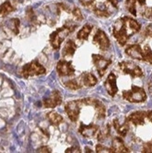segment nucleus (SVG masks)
I'll return each instance as SVG.
<instances>
[{
	"mask_svg": "<svg viewBox=\"0 0 152 153\" xmlns=\"http://www.w3.org/2000/svg\"><path fill=\"white\" fill-rule=\"evenodd\" d=\"M45 73H46V69L37 61H33L30 63H27L22 68V75L25 78H29L30 76H35V75H41L44 74Z\"/></svg>",
	"mask_w": 152,
	"mask_h": 153,
	"instance_id": "obj_5",
	"label": "nucleus"
},
{
	"mask_svg": "<svg viewBox=\"0 0 152 153\" xmlns=\"http://www.w3.org/2000/svg\"><path fill=\"white\" fill-rule=\"evenodd\" d=\"M123 98L129 103H143L147 100V94L142 87L132 85L130 90L123 92Z\"/></svg>",
	"mask_w": 152,
	"mask_h": 153,
	"instance_id": "obj_3",
	"label": "nucleus"
},
{
	"mask_svg": "<svg viewBox=\"0 0 152 153\" xmlns=\"http://www.w3.org/2000/svg\"><path fill=\"white\" fill-rule=\"evenodd\" d=\"M144 36L145 37H148V38H152V24L148 25L146 30L144 31Z\"/></svg>",
	"mask_w": 152,
	"mask_h": 153,
	"instance_id": "obj_32",
	"label": "nucleus"
},
{
	"mask_svg": "<svg viewBox=\"0 0 152 153\" xmlns=\"http://www.w3.org/2000/svg\"><path fill=\"white\" fill-rule=\"evenodd\" d=\"M73 15L74 16V18H75L77 20H82V19H84V16H82V14L81 10H80L78 7L73 8Z\"/></svg>",
	"mask_w": 152,
	"mask_h": 153,
	"instance_id": "obj_30",
	"label": "nucleus"
},
{
	"mask_svg": "<svg viewBox=\"0 0 152 153\" xmlns=\"http://www.w3.org/2000/svg\"><path fill=\"white\" fill-rule=\"evenodd\" d=\"M62 102V96L61 93L55 90L51 93V94L43 101V105L47 108H54L60 105Z\"/></svg>",
	"mask_w": 152,
	"mask_h": 153,
	"instance_id": "obj_13",
	"label": "nucleus"
},
{
	"mask_svg": "<svg viewBox=\"0 0 152 153\" xmlns=\"http://www.w3.org/2000/svg\"><path fill=\"white\" fill-rule=\"evenodd\" d=\"M143 16L148 19H152V7H146L144 10H143Z\"/></svg>",
	"mask_w": 152,
	"mask_h": 153,
	"instance_id": "obj_31",
	"label": "nucleus"
},
{
	"mask_svg": "<svg viewBox=\"0 0 152 153\" xmlns=\"http://www.w3.org/2000/svg\"><path fill=\"white\" fill-rule=\"evenodd\" d=\"M80 1L84 6H91L94 2V0H80Z\"/></svg>",
	"mask_w": 152,
	"mask_h": 153,
	"instance_id": "obj_35",
	"label": "nucleus"
},
{
	"mask_svg": "<svg viewBox=\"0 0 152 153\" xmlns=\"http://www.w3.org/2000/svg\"><path fill=\"white\" fill-rule=\"evenodd\" d=\"M79 80L82 85L86 87H93L97 83V79L91 73H84L79 77Z\"/></svg>",
	"mask_w": 152,
	"mask_h": 153,
	"instance_id": "obj_16",
	"label": "nucleus"
},
{
	"mask_svg": "<svg viewBox=\"0 0 152 153\" xmlns=\"http://www.w3.org/2000/svg\"><path fill=\"white\" fill-rule=\"evenodd\" d=\"M93 30V26L90 24H85L77 33V39L80 40H86Z\"/></svg>",
	"mask_w": 152,
	"mask_h": 153,
	"instance_id": "obj_20",
	"label": "nucleus"
},
{
	"mask_svg": "<svg viewBox=\"0 0 152 153\" xmlns=\"http://www.w3.org/2000/svg\"><path fill=\"white\" fill-rule=\"evenodd\" d=\"M85 104L82 102V99L70 101L65 105V112L72 122H76L78 120L81 108Z\"/></svg>",
	"mask_w": 152,
	"mask_h": 153,
	"instance_id": "obj_4",
	"label": "nucleus"
},
{
	"mask_svg": "<svg viewBox=\"0 0 152 153\" xmlns=\"http://www.w3.org/2000/svg\"><path fill=\"white\" fill-rule=\"evenodd\" d=\"M140 27V24L136 20L128 17H124L122 19H118L114 23L112 33L116 39L118 44L120 46H125L128 42V39L135 33L139 32Z\"/></svg>",
	"mask_w": 152,
	"mask_h": 153,
	"instance_id": "obj_1",
	"label": "nucleus"
},
{
	"mask_svg": "<svg viewBox=\"0 0 152 153\" xmlns=\"http://www.w3.org/2000/svg\"><path fill=\"white\" fill-rule=\"evenodd\" d=\"M65 152H70V153H72V152H78L79 153V152H82V151H81V149L78 147H72V148L67 149Z\"/></svg>",
	"mask_w": 152,
	"mask_h": 153,
	"instance_id": "obj_33",
	"label": "nucleus"
},
{
	"mask_svg": "<svg viewBox=\"0 0 152 153\" xmlns=\"http://www.w3.org/2000/svg\"><path fill=\"white\" fill-rule=\"evenodd\" d=\"M82 102H84L85 105H91L94 107L96 115H97V117L99 119H103L105 117L106 108H105V105L100 100L95 99V98H85V99H82Z\"/></svg>",
	"mask_w": 152,
	"mask_h": 153,
	"instance_id": "obj_8",
	"label": "nucleus"
},
{
	"mask_svg": "<svg viewBox=\"0 0 152 153\" xmlns=\"http://www.w3.org/2000/svg\"><path fill=\"white\" fill-rule=\"evenodd\" d=\"M13 10H14V7H12V5L8 1H7L3 5H1V7H0V15L7 16V14H9Z\"/></svg>",
	"mask_w": 152,
	"mask_h": 153,
	"instance_id": "obj_26",
	"label": "nucleus"
},
{
	"mask_svg": "<svg viewBox=\"0 0 152 153\" xmlns=\"http://www.w3.org/2000/svg\"><path fill=\"white\" fill-rule=\"evenodd\" d=\"M111 149L113 152H129L128 148L125 145V142L120 137H115L113 138Z\"/></svg>",
	"mask_w": 152,
	"mask_h": 153,
	"instance_id": "obj_19",
	"label": "nucleus"
},
{
	"mask_svg": "<svg viewBox=\"0 0 152 153\" xmlns=\"http://www.w3.org/2000/svg\"><path fill=\"white\" fill-rule=\"evenodd\" d=\"M75 27L76 26L74 24H73L72 22H69V23H66L63 27L58 29L56 31L52 32L50 37V41L52 48L54 50L60 49L62 42L69 34L72 33L75 30Z\"/></svg>",
	"mask_w": 152,
	"mask_h": 153,
	"instance_id": "obj_2",
	"label": "nucleus"
},
{
	"mask_svg": "<svg viewBox=\"0 0 152 153\" xmlns=\"http://www.w3.org/2000/svg\"><path fill=\"white\" fill-rule=\"evenodd\" d=\"M96 152H113L112 149L111 148H108V147H105L102 144H98L96 146Z\"/></svg>",
	"mask_w": 152,
	"mask_h": 153,
	"instance_id": "obj_29",
	"label": "nucleus"
},
{
	"mask_svg": "<svg viewBox=\"0 0 152 153\" xmlns=\"http://www.w3.org/2000/svg\"><path fill=\"white\" fill-rule=\"evenodd\" d=\"M76 49H77V46L75 44V42L72 39H69L66 41V43L62 49V54L64 58H72L75 51H76Z\"/></svg>",
	"mask_w": 152,
	"mask_h": 153,
	"instance_id": "obj_17",
	"label": "nucleus"
},
{
	"mask_svg": "<svg viewBox=\"0 0 152 153\" xmlns=\"http://www.w3.org/2000/svg\"><path fill=\"white\" fill-rule=\"evenodd\" d=\"M136 0H126V7L133 16H136Z\"/></svg>",
	"mask_w": 152,
	"mask_h": 153,
	"instance_id": "obj_27",
	"label": "nucleus"
},
{
	"mask_svg": "<svg viewBox=\"0 0 152 153\" xmlns=\"http://www.w3.org/2000/svg\"><path fill=\"white\" fill-rule=\"evenodd\" d=\"M65 86L71 90H78L80 89L82 85V83L80 82V80H76V79H72V80H69L68 82H66L65 83Z\"/></svg>",
	"mask_w": 152,
	"mask_h": 153,
	"instance_id": "obj_25",
	"label": "nucleus"
},
{
	"mask_svg": "<svg viewBox=\"0 0 152 153\" xmlns=\"http://www.w3.org/2000/svg\"><path fill=\"white\" fill-rule=\"evenodd\" d=\"M56 70L60 76H72L75 73V70L73 66L72 65V62L67 61H60L57 63Z\"/></svg>",
	"mask_w": 152,
	"mask_h": 153,
	"instance_id": "obj_11",
	"label": "nucleus"
},
{
	"mask_svg": "<svg viewBox=\"0 0 152 153\" xmlns=\"http://www.w3.org/2000/svg\"><path fill=\"white\" fill-rule=\"evenodd\" d=\"M93 43L96 46H98L100 48V50H102V51H105V50L109 49V47H110V40L108 39V37L101 30H98L96 31V33L93 36Z\"/></svg>",
	"mask_w": 152,
	"mask_h": 153,
	"instance_id": "obj_10",
	"label": "nucleus"
},
{
	"mask_svg": "<svg viewBox=\"0 0 152 153\" xmlns=\"http://www.w3.org/2000/svg\"><path fill=\"white\" fill-rule=\"evenodd\" d=\"M119 69L123 74H129L132 78L135 77H142L144 75L142 70L139 66H137L132 62H121L118 64Z\"/></svg>",
	"mask_w": 152,
	"mask_h": 153,
	"instance_id": "obj_6",
	"label": "nucleus"
},
{
	"mask_svg": "<svg viewBox=\"0 0 152 153\" xmlns=\"http://www.w3.org/2000/svg\"><path fill=\"white\" fill-rule=\"evenodd\" d=\"M92 59H93V65L95 66L96 70H97L100 76L104 75L107 67L112 62L111 60L106 59V58L103 57L102 55H99V54H93L92 55Z\"/></svg>",
	"mask_w": 152,
	"mask_h": 153,
	"instance_id": "obj_9",
	"label": "nucleus"
},
{
	"mask_svg": "<svg viewBox=\"0 0 152 153\" xmlns=\"http://www.w3.org/2000/svg\"><path fill=\"white\" fill-rule=\"evenodd\" d=\"M39 152H50V149L48 147H42L39 149Z\"/></svg>",
	"mask_w": 152,
	"mask_h": 153,
	"instance_id": "obj_37",
	"label": "nucleus"
},
{
	"mask_svg": "<svg viewBox=\"0 0 152 153\" xmlns=\"http://www.w3.org/2000/svg\"><path fill=\"white\" fill-rule=\"evenodd\" d=\"M106 1L110 4V5H111L113 7H115V8H117L118 7V1H117V0H106Z\"/></svg>",
	"mask_w": 152,
	"mask_h": 153,
	"instance_id": "obj_34",
	"label": "nucleus"
},
{
	"mask_svg": "<svg viewBox=\"0 0 152 153\" xmlns=\"http://www.w3.org/2000/svg\"><path fill=\"white\" fill-rule=\"evenodd\" d=\"M147 117H148V120L152 124V110L147 111Z\"/></svg>",
	"mask_w": 152,
	"mask_h": 153,
	"instance_id": "obj_36",
	"label": "nucleus"
},
{
	"mask_svg": "<svg viewBox=\"0 0 152 153\" xmlns=\"http://www.w3.org/2000/svg\"><path fill=\"white\" fill-rule=\"evenodd\" d=\"M136 2H139L140 6H145L147 0H136Z\"/></svg>",
	"mask_w": 152,
	"mask_h": 153,
	"instance_id": "obj_38",
	"label": "nucleus"
},
{
	"mask_svg": "<svg viewBox=\"0 0 152 153\" xmlns=\"http://www.w3.org/2000/svg\"><path fill=\"white\" fill-rule=\"evenodd\" d=\"M99 131V127L95 124H89V125H84L81 124L79 128V132L82 136L85 137H93L97 135Z\"/></svg>",
	"mask_w": 152,
	"mask_h": 153,
	"instance_id": "obj_14",
	"label": "nucleus"
},
{
	"mask_svg": "<svg viewBox=\"0 0 152 153\" xmlns=\"http://www.w3.org/2000/svg\"><path fill=\"white\" fill-rule=\"evenodd\" d=\"M143 49V62H147L152 64V50L148 45H145L142 47Z\"/></svg>",
	"mask_w": 152,
	"mask_h": 153,
	"instance_id": "obj_24",
	"label": "nucleus"
},
{
	"mask_svg": "<svg viewBox=\"0 0 152 153\" xmlns=\"http://www.w3.org/2000/svg\"><path fill=\"white\" fill-rule=\"evenodd\" d=\"M93 10L96 16L103 18H108L112 14V12H110V10L105 6H95L93 7Z\"/></svg>",
	"mask_w": 152,
	"mask_h": 153,
	"instance_id": "obj_21",
	"label": "nucleus"
},
{
	"mask_svg": "<svg viewBox=\"0 0 152 153\" xmlns=\"http://www.w3.org/2000/svg\"><path fill=\"white\" fill-rule=\"evenodd\" d=\"M125 52L128 55L129 57H131L135 60L143 61V49L139 44L129 45L126 49Z\"/></svg>",
	"mask_w": 152,
	"mask_h": 153,
	"instance_id": "obj_15",
	"label": "nucleus"
},
{
	"mask_svg": "<svg viewBox=\"0 0 152 153\" xmlns=\"http://www.w3.org/2000/svg\"><path fill=\"white\" fill-rule=\"evenodd\" d=\"M113 127L117 132V134L121 137H126L129 129V126L127 123V121L125 120V122L120 123L118 118H116L113 120Z\"/></svg>",
	"mask_w": 152,
	"mask_h": 153,
	"instance_id": "obj_18",
	"label": "nucleus"
},
{
	"mask_svg": "<svg viewBox=\"0 0 152 153\" xmlns=\"http://www.w3.org/2000/svg\"><path fill=\"white\" fill-rule=\"evenodd\" d=\"M48 119L52 125H54V126H59V125L62 122L63 117L61 115H59L58 113L52 111V112H50L48 114Z\"/></svg>",
	"mask_w": 152,
	"mask_h": 153,
	"instance_id": "obj_22",
	"label": "nucleus"
},
{
	"mask_svg": "<svg viewBox=\"0 0 152 153\" xmlns=\"http://www.w3.org/2000/svg\"><path fill=\"white\" fill-rule=\"evenodd\" d=\"M142 152L143 153H147V152H152V138L148 141V142H145L142 146Z\"/></svg>",
	"mask_w": 152,
	"mask_h": 153,
	"instance_id": "obj_28",
	"label": "nucleus"
},
{
	"mask_svg": "<svg viewBox=\"0 0 152 153\" xmlns=\"http://www.w3.org/2000/svg\"><path fill=\"white\" fill-rule=\"evenodd\" d=\"M109 136H110V126L109 125H106L105 128H103L102 129H99L97 133V140L98 141L102 142L105 140Z\"/></svg>",
	"mask_w": 152,
	"mask_h": 153,
	"instance_id": "obj_23",
	"label": "nucleus"
},
{
	"mask_svg": "<svg viewBox=\"0 0 152 153\" xmlns=\"http://www.w3.org/2000/svg\"><path fill=\"white\" fill-rule=\"evenodd\" d=\"M104 85H105V88L106 92L108 93V94L110 96L114 97L116 94V93L118 92V88L116 85V76L113 73L109 74Z\"/></svg>",
	"mask_w": 152,
	"mask_h": 153,
	"instance_id": "obj_12",
	"label": "nucleus"
},
{
	"mask_svg": "<svg viewBox=\"0 0 152 153\" xmlns=\"http://www.w3.org/2000/svg\"><path fill=\"white\" fill-rule=\"evenodd\" d=\"M147 120V111H136V112L131 113L126 118V121L128 124V126H132L135 128L144 126Z\"/></svg>",
	"mask_w": 152,
	"mask_h": 153,
	"instance_id": "obj_7",
	"label": "nucleus"
}]
</instances>
